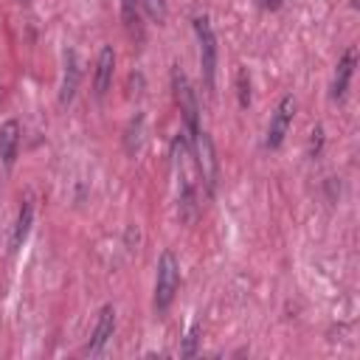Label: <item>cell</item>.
I'll list each match as a JSON object with an SVG mask.
<instances>
[{
    "instance_id": "cell-17",
    "label": "cell",
    "mask_w": 360,
    "mask_h": 360,
    "mask_svg": "<svg viewBox=\"0 0 360 360\" xmlns=\"http://www.w3.org/2000/svg\"><path fill=\"white\" fill-rule=\"evenodd\" d=\"M267 3H270V0H267ZM273 3H278V0H273Z\"/></svg>"
},
{
    "instance_id": "cell-2",
    "label": "cell",
    "mask_w": 360,
    "mask_h": 360,
    "mask_svg": "<svg viewBox=\"0 0 360 360\" xmlns=\"http://www.w3.org/2000/svg\"><path fill=\"white\" fill-rule=\"evenodd\" d=\"M172 87H174V101H177V107H180V115H183V121H186V129H188V138H194L197 132H200V121H197V96H194V90H191V82H188V76L180 70V68H174L172 70Z\"/></svg>"
},
{
    "instance_id": "cell-11",
    "label": "cell",
    "mask_w": 360,
    "mask_h": 360,
    "mask_svg": "<svg viewBox=\"0 0 360 360\" xmlns=\"http://www.w3.org/2000/svg\"><path fill=\"white\" fill-rule=\"evenodd\" d=\"M31 219H34V205L25 200V202L20 205L17 225H14V233H11V250L22 248V242H25V236H28V231H31Z\"/></svg>"
},
{
    "instance_id": "cell-14",
    "label": "cell",
    "mask_w": 360,
    "mask_h": 360,
    "mask_svg": "<svg viewBox=\"0 0 360 360\" xmlns=\"http://www.w3.org/2000/svg\"><path fill=\"white\" fill-rule=\"evenodd\" d=\"M197 340H200V326L194 323V326L188 329V335H186V343H183L180 354H183V357H191V354L197 352Z\"/></svg>"
},
{
    "instance_id": "cell-1",
    "label": "cell",
    "mask_w": 360,
    "mask_h": 360,
    "mask_svg": "<svg viewBox=\"0 0 360 360\" xmlns=\"http://www.w3.org/2000/svg\"><path fill=\"white\" fill-rule=\"evenodd\" d=\"M180 287V264L172 250H163L158 259V278H155V309L166 312L174 301V292Z\"/></svg>"
},
{
    "instance_id": "cell-10",
    "label": "cell",
    "mask_w": 360,
    "mask_h": 360,
    "mask_svg": "<svg viewBox=\"0 0 360 360\" xmlns=\"http://www.w3.org/2000/svg\"><path fill=\"white\" fill-rule=\"evenodd\" d=\"M17 149H20V124H17L14 118H8V121L0 127V160H3L6 169L14 166Z\"/></svg>"
},
{
    "instance_id": "cell-7",
    "label": "cell",
    "mask_w": 360,
    "mask_h": 360,
    "mask_svg": "<svg viewBox=\"0 0 360 360\" xmlns=\"http://www.w3.org/2000/svg\"><path fill=\"white\" fill-rule=\"evenodd\" d=\"M79 76H82V68H79V56L76 51H65V65H62V87H59V101L62 104H70L76 90H79Z\"/></svg>"
},
{
    "instance_id": "cell-16",
    "label": "cell",
    "mask_w": 360,
    "mask_h": 360,
    "mask_svg": "<svg viewBox=\"0 0 360 360\" xmlns=\"http://www.w3.org/2000/svg\"><path fill=\"white\" fill-rule=\"evenodd\" d=\"M20 3H31V0H20Z\"/></svg>"
},
{
    "instance_id": "cell-4",
    "label": "cell",
    "mask_w": 360,
    "mask_h": 360,
    "mask_svg": "<svg viewBox=\"0 0 360 360\" xmlns=\"http://www.w3.org/2000/svg\"><path fill=\"white\" fill-rule=\"evenodd\" d=\"M191 143H194V163H197V172H200L202 183H205V188L214 191V186H217V172H219V163H217V155H214V143H211V138H208L202 129L191 138Z\"/></svg>"
},
{
    "instance_id": "cell-5",
    "label": "cell",
    "mask_w": 360,
    "mask_h": 360,
    "mask_svg": "<svg viewBox=\"0 0 360 360\" xmlns=\"http://www.w3.org/2000/svg\"><path fill=\"white\" fill-rule=\"evenodd\" d=\"M292 115H295V98L292 96H284L278 104H276V110H273V115H270V127H267V149H278L281 146V141H284V135H287V129H290V124H292Z\"/></svg>"
},
{
    "instance_id": "cell-3",
    "label": "cell",
    "mask_w": 360,
    "mask_h": 360,
    "mask_svg": "<svg viewBox=\"0 0 360 360\" xmlns=\"http://www.w3.org/2000/svg\"><path fill=\"white\" fill-rule=\"evenodd\" d=\"M194 31L200 42V68L205 79V90H214V70H217V37L208 17H194Z\"/></svg>"
},
{
    "instance_id": "cell-8",
    "label": "cell",
    "mask_w": 360,
    "mask_h": 360,
    "mask_svg": "<svg viewBox=\"0 0 360 360\" xmlns=\"http://www.w3.org/2000/svg\"><path fill=\"white\" fill-rule=\"evenodd\" d=\"M354 65H357V48L352 45V48L343 53V59L338 62V68H335V79H332V98H335V101H340V98L346 96L349 82H352V73H354Z\"/></svg>"
},
{
    "instance_id": "cell-15",
    "label": "cell",
    "mask_w": 360,
    "mask_h": 360,
    "mask_svg": "<svg viewBox=\"0 0 360 360\" xmlns=\"http://www.w3.org/2000/svg\"><path fill=\"white\" fill-rule=\"evenodd\" d=\"M143 3H146V8H149L152 17L163 20V14H166V0H143Z\"/></svg>"
},
{
    "instance_id": "cell-12",
    "label": "cell",
    "mask_w": 360,
    "mask_h": 360,
    "mask_svg": "<svg viewBox=\"0 0 360 360\" xmlns=\"http://www.w3.org/2000/svg\"><path fill=\"white\" fill-rule=\"evenodd\" d=\"M141 3L143 0H121V17L129 34H141Z\"/></svg>"
},
{
    "instance_id": "cell-9",
    "label": "cell",
    "mask_w": 360,
    "mask_h": 360,
    "mask_svg": "<svg viewBox=\"0 0 360 360\" xmlns=\"http://www.w3.org/2000/svg\"><path fill=\"white\" fill-rule=\"evenodd\" d=\"M112 70H115V51H112V45H104L101 53H98V59H96V76H93V90H96L98 98H101V96L107 93V87H110Z\"/></svg>"
},
{
    "instance_id": "cell-13",
    "label": "cell",
    "mask_w": 360,
    "mask_h": 360,
    "mask_svg": "<svg viewBox=\"0 0 360 360\" xmlns=\"http://www.w3.org/2000/svg\"><path fill=\"white\" fill-rule=\"evenodd\" d=\"M236 93H239V104L248 107L250 104V79H248L245 68H239V73H236Z\"/></svg>"
},
{
    "instance_id": "cell-6",
    "label": "cell",
    "mask_w": 360,
    "mask_h": 360,
    "mask_svg": "<svg viewBox=\"0 0 360 360\" xmlns=\"http://www.w3.org/2000/svg\"><path fill=\"white\" fill-rule=\"evenodd\" d=\"M112 332H115V309L112 307H101L98 321L93 326V335H90V340L84 346V354H101L107 340L112 338Z\"/></svg>"
}]
</instances>
